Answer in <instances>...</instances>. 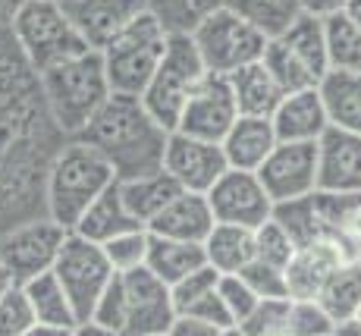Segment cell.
I'll return each mask as SVG.
<instances>
[{
  "instance_id": "obj_1",
  "label": "cell",
  "mask_w": 361,
  "mask_h": 336,
  "mask_svg": "<svg viewBox=\"0 0 361 336\" xmlns=\"http://www.w3.org/2000/svg\"><path fill=\"white\" fill-rule=\"evenodd\" d=\"M79 138L110 160L116 179H132L164 167L170 129L151 116L142 97L110 95Z\"/></svg>"
},
{
  "instance_id": "obj_2",
  "label": "cell",
  "mask_w": 361,
  "mask_h": 336,
  "mask_svg": "<svg viewBox=\"0 0 361 336\" xmlns=\"http://www.w3.org/2000/svg\"><path fill=\"white\" fill-rule=\"evenodd\" d=\"M38 88L44 97L47 116L69 138H79L88 129V123L98 116V110L107 104V97L114 95L101 51L75 54V57L44 69L38 76Z\"/></svg>"
},
{
  "instance_id": "obj_3",
  "label": "cell",
  "mask_w": 361,
  "mask_h": 336,
  "mask_svg": "<svg viewBox=\"0 0 361 336\" xmlns=\"http://www.w3.org/2000/svg\"><path fill=\"white\" fill-rule=\"evenodd\" d=\"M114 183L116 173L110 160L82 138H69L47 170V217L73 233L82 214Z\"/></svg>"
},
{
  "instance_id": "obj_4",
  "label": "cell",
  "mask_w": 361,
  "mask_h": 336,
  "mask_svg": "<svg viewBox=\"0 0 361 336\" xmlns=\"http://www.w3.org/2000/svg\"><path fill=\"white\" fill-rule=\"evenodd\" d=\"M10 32L35 76L75 57V54L92 51L75 32V25L66 19L60 0H23V6L13 16Z\"/></svg>"
},
{
  "instance_id": "obj_5",
  "label": "cell",
  "mask_w": 361,
  "mask_h": 336,
  "mask_svg": "<svg viewBox=\"0 0 361 336\" xmlns=\"http://www.w3.org/2000/svg\"><path fill=\"white\" fill-rule=\"evenodd\" d=\"M166 41H170V35L164 32V25L151 13H142L135 23L126 25L101 51L104 69H107L110 79V92L142 97L164 60Z\"/></svg>"
},
{
  "instance_id": "obj_6",
  "label": "cell",
  "mask_w": 361,
  "mask_h": 336,
  "mask_svg": "<svg viewBox=\"0 0 361 336\" xmlns=\"http://www.w3.org/2000/svg\"><path fill=\"white\" fill-rule=\"evenodd\" d=\"M204 76H207V66L201 60L192 35H170L161 66H157L154 79H151V85L142 95L145 107L151 110V116L157 123L173 132L179 126V116H183L192 92L198 88V82Z\"/></svg>"
},
{
  "instance_id": "obj_7",
  "label": "cell",
  "mask_w": 361,
  "mask_h": 336,
  "mask_svg": "<svg viewBox=\"0 0 361 336\" xmlns=\"http://www.w3.org/2000/svg\"><path fill=\"white\" fill-rule=\"evenodd\" d=\"M192 41H195L207 73L230 76L248 63H258L270 38L255 29L248 19H242L239 13H233L230 6H224L192 32Z\"/></svg>"
},
{
  "instance_id": "obj_8",
  "label": "cell",
  "mask_w": 361,
  "mask_h": 336,
  "mask_svg": "<svg viewBox=\"0 0 361 336\" xmlns=\"http://www.w3.org/2000/svg\"><path fill=\"white\" fill-rule=\"evenodd\" d=\"M54 277L60 280L63 292L69 296V302H73L79 324H88L94 308L101 302V296L114 283L116 270L110 268L107 255H104V248L98 242H88L85 236L69 233L57 255V264H54Z\"/></svg>"
},
{
  "instance_id": "obj_9",
  "label": "cell",
  "mask_w": 361,
  "mask_h": 336,
  "mask_svg": "<svg viewBox=\"0 0 361 336\" xmlns=\"http://www.w3.org/2000/svg\"><path fill=\"white\" fill-rule=\"evenodd\" d=\"M123 296V327L120 336H157L166 333L176 320L173 289L148 268L116 274Z\"/></svg>"
},
{
  "instance_id": "obj_10",
  "label": "cell",
  "mask_w": 361,
  "mask_h": 336,
  "mask_svg": "<svg viewBox=\"0 0 361 336\" xmlns=\"http://www.w3.org/2000/svg\"><path fill=\"white\" fill-rule=\"evenodd\" d=\"M66 236L69 229L51 217L25 220L0 239V264L10 270L19 286H25L29 280L54 270Z\"/></svg>"
},
{
  "instance_id": "obj_11",
  "label": "cell",
  "mask_w": 361,
  "mask_h": 336,
  "mask_svg": "<svg viewBox=\"0 0 361 336\" xmlns=\"http://www.w3.org/2000/svg\"><path fill=\"white\" fill-rule=\"evenodd\" d=\"M207 201H211L214 220L230 223V227L258 229L261 223L274 217V198L267 195L255 170H233L230 167L207 192Z\"/></svg>"
},
{
  "instance_id": "obj_12",
  "label": "cell",
  "mask_w": 361,
  "mask_h": 336,
  "mask_svg": "<svg viewBox=\"0 0 361 336\" xmlns=\"http://www.w3.org/2000/svg\"><path fill=\"white\" fill-rule=\"evenodd\" d=\"M164 170L176 179L183 192L207 195L214 183L230 170V160H226L220 142H207V138H195L173 129L164 151Z\"/></svg>"
},
{
  "instance_id": "obj_13",
  "label": "cell",
  "mask_w": 361,
  "mask_h": 336,
  "mask_svg": "<svg viewBox=\"0 0 361 336\" xmlns=\"http://www.w3.org/2000/svg\"><path fill=\"white\" fill-rule=\"evenodd\" d=\"M235 120H239V107H235L230 79L217 73H207L198 82L195 92H192L189 104H185L176 132L207 138V142H224Z\"/></svg>"
},
{
  "instance_id": "obj_14",
  "label": "cell",
  "mask_w": 361,
  "mask_h": 336,
  "mask_svg": "<svg viewBox=\"0 0 361 336\" xmlns=\"http://www.w3.org/2000/svg\"><path fill=\"white\" fill-rule=\"evenodd\" d=\"M258 176L274 205L317 192V142H280Z\"/></svg>"
},
{
  "instance_id": "obj_15",
  "label": "cell",
  "mask_w": 361,
  "mask_h": 336,
  "mask_svg": "<svg viewBox=\"0 0 361 336\" xmlns=\"http://www.w3.org/2000/svg\"><path fill=\"white\" fill-rule=\"evenodd\" d=\"M60 6L92 51H104L126 25L148 13V0H60Z\"/></svg>"
},
{
  "instance_id": "obj_16",
  "label": "cell",
  "mask_w": 361,
  "mask_h": 336,
  "mask_svg": "<svg viewBox=\"0 0 361 336\" xmlns=\"http://www.w3.org/2000/svg\"><path fill=\"white\" fill-rule=\"evenodd\" d=\"M349 248L336 239H321L295 248L293 261L286 264V283H289V299H302V302H317L324 292V286L330 283V277L343 268L345 261H352Z\"/></svg>"
},
{
  "instance_id": "obj_17",
  "label": "cell",
  "mask_w": 361,
  "mask_h": 336,
  "mask_svg": "<svg viewBox=\"0 0 361 336\" xmlns=\"http://www.w3.org/2000/svg\"><path fill=\"white\" fill-rule=\"evenodd\" d=\"M317 192H361V132L330 129L317 142Z\"/></svg>"
},
{
  "instance_id": "obj_18",
  "label": "cell",
  "mask_w": 361,
  "mask_h": 336,
  "mask_svg": "<svg viewBox=\"0 0 361 336\" xmlns=\"http://www.w3.org/2000/svg\"><path fill=\"white\" fill-rule=\"evenodd\" d=\"M274 129L280 142H321V136L330 129L327 107L317 88L283 95L280 107L274 110Z\"/></svg>"
},
{
  "instance_id": "obj_19",
  "label": "cell",
  "mask_w": 361,
  "mask_h": 336,
  "mask_svg": "<svg viewBox=\"0 0 361 336\" xmlns=\"http://www.w3.org/2000/svg\"><path fill=\"white\" fill-rule=\"evenodd\" d=\"M217 227L211 211L207 195L198 192H179L176 198L161 211L154 223L148 227V233L166 236V239H179V242H198L204 245V239L211 236V229Z\"/></svg>"
},
{
  "instance_id": "obj_20",
  "label": "cell",
  "mask_w": 361,
  "mask_h": 336,
  "mask_svg": "<svg viewBox=\"0 0 361 336\" xmlns=\"http://www.w3.org/2000/svg\"><path fill=\"white\" fill-rule=\"evenodd\" d=\"M220 145H224V154L233 170L258 173L261 164L270 157V151L280 145V138H276L274 120H267V116H239Z\"/></svg>"
},
{
  "instance_id": "obj_21",
  "label": "cell",
  "mask_w": 361,
  "mask_h": 336,
  "mask_svg": "<svg viewBox=\"0 0 361 336\" xmlns=\"http://www.w3.org/2000/svg\"><path fill=\"white\" fill-rule=\"evenodd\" d=\"M179 192H183V188H179V183L164 170V167L154 170V173H145V176L120 179L123 205H126V211L135 217L145 229L161 217V211L176 198Z\"/></svg>"
},
{
  "instance_id": "obj_22",
  "label": "cell",
  "mask_w": 361,
  "mask_h": 336,
  "mask_svg": "<svg viewBox=\"0 0 361 336\" xmlns=\"http://www.w3.org/2000/svg\"><path fill=\"white\" fill-rule=\"evenodd\" d=\"M226 79H230L239 116H267L270 120L274 110L280 107L283 95H286L280 85H276L274 76H270V69L264 66V60L235 69V73H230Z\"/></svg>"
},
{
  "instance_id": "obj_23",
  "label": "cell",
  "mask_w": 361,
  "mask_h": 336,
  "mask_svg": "<svg viewBox=\"0 0 361 336\" xmlns=\"http://www.w3.org/2000/svg\"><path fill=\"white\" fill-rule=\"evenodd\" d=\"M317 92L327 107V120L333 129L361 132V73L330 69L321 79Z\"/></svg>"
},
{
  "instance_id": "obj_24",
  "label": "cell",
  "mask_w": 361,
  "mask_h": 336,
  "mask_svg": "<svg viewBox=\"0 0 361 336\" xmlns=\"http://www.w3.org/2000/svg\"><path fill=\"white\" fill-rule=\"evenodd\" d=\"M142 223L135 220L129 211H126V205H123V195H120V179H116L114 186L107 188V192L101 195L98 201H94L92 208H88L85 214H82V220L75 223V229L73 233H79V236H85L88 242H110L114 236H120V233H129V229H138Z\"/></svg>"
},
{
  "instance_id": "obj_25",
  "label": "cell",
  "mask_w": 361,
  "mask_h": 336,
  "mask_svg": "<svg viewBox=\"0 0 361 336\" xmlns=\"http://www.w3.org/2000/svg\"><path fill=\"white\" fill-rule=\"evenodd\" d=\"M207 264L204 245L198 242H179V239H166V236H154L151 233V245H148V264L145 268L151 274H157L166 286L179 283L183 277L195 274L198 268Z\"/></svg>"
},
{
  "instance_id": "obj_26",
  "label": "cell",
  "mask_w": 361,
  "mask_h": 336,
  "mask_svg": "<svg viewBox=\"0 0 361 336\" xmlns=\"http://www.w3.org/2000/svg\"><path fill=\"white\" fill-rule=\"evenodd\" d=\"M204 255L217 274H239L255 261V229L217 223L204 239Z\"/></svg>"
},
{
  "instance_id": "obj_27",
  "label": "cell",
  "mask_w": 361,
  "mask_h": 336,
  "mask_svg": "<svg viewBox=\"0 0 361 336\" xmlns=\"http://www.w3.org/2000/svg\"><path fill=\"white\" fill-rule=\"evenodd\" d=\"M321 308L330 314V320L336 327H345L352 320H358L361 314V258L345 261L336 274L330 277V283L321 292Z\"/></svg>"
},
{
  "instance_id": "obj_28",
  "label": "cell",
  "mask_w": 361,
  "mask_h": 336,
  "mask_svg": "<svg viewBox=\"0 0 361 336\" xmlns=\"http://www.w3.org/2000/svg\"><path fill=\"white\" fill-rule=\"evenodd\" d=\"M23 289H25V299H29L38 324L63 327V330H75V327H79V318H75V311H73V302H69V296L63 292L60 280L54 277V270H47V274L29 280Z\"/></svg>"
},
{
  "instance_id": "obj_29",
  "label": "cell",
  "mask_w": 361,
  "mask_h": 336,
  "mask_svg": "<svg viewBox=\"0 0 361 336\" xmlns=\"http://www.w3.org/2000/svg\"><path fill=\"white\" fill-rule=\"evenodd\" d=\"M274 220L289 233V239L295 242V248L311 245V242H321V239H330L327 223H324L321 208H317V192L274 205Z\"/></svg>"
},
{
  "instance_id": "obj_30",
  "label": "cell",
  "mask_w": 361,
  "mask_h": 336,
  "mask_svg": "<svg viewBox=\"0 0 361 336\" xmlns=\"http://www.w3.org/2000/svg\"><path fill=\"white\" fill-rule=\"evenodd\" d=\"M264 66L270 69V76L276 79V85L286 95L305 92V88H317L321 85V76L308 66L302 57L295 54V47L286 38H270L264 47Z\"/></svg>"
},
{
  "instance_id": "obj_31",
  "label": "cell",
  "mask_w": 361,
  "mask_h": 336,
  "mask_svg": "<svg viewBox=\"0 0 361 336\" xmlns=\"http://www.w3.org/2000/svg\"><path fill=\"white\" fill-rule=\"evenodd\" d=\"M324 41L330 69L361 73V25L345 10L324 19Z\"/></svg>"
},
{
  "instance_id": "obj_32",
  "label": "cell",
  "mask_w": 361,
  "mask_h": 336,
  "mask_svg": "<svg viewBox=\"0 0 361 336\" xmlns=\"http://www.w3.org/2000/svg\"><path fill=\"white\" fill-rule=\"evenodd\" d=\"M224 6L226 0H148V13L164 25L166 35H192Z\"/></svg>"
},
{
  "instance_id": "obj_33",
  "label": "cell",
  "mask_w": 361,
  "mask_h": 336,
  "mask_svg": "<svg viewBox=\"0 0 361 336\" xmlns=\"http://www.w3.org/2000/svg\"><path fill=\"white\" fill-rule=\"evenodd\" d=\"M226 6L242 19H248L267 38L283 35L305 13L302 0H226Z\"/></svg>"
},
{
  "instance_id": "obj_34",
  "label": "cell",
  "mask_w": 361,
  "mask_h": 336,
  "mask_svg": "<svg viewBox=\"0 0 361 336\" xmlns=\"http://www.w3.org/2000/svg\"><path fill=\"white\" fill-rule=\"evenodd\" d=\"M276 38H286L289 44L295 47V54L314 69L317 76H327L330 73V63H327V41H324V19L311 16V13H302L293 25H289L283 35Z\"/></svg>"
},
{
  "instance_id": "obj_35",
  "label": "cell",
  "mask_w": 361,
  "mask_h": 336,
  "mask_svg": "<svg viewBox=\"0 0 361 336\" xmlns=\"http://www.w3.org/2000/svg\"><path fill=\"white\" fill-rule=\"evenodd\" d=\"M148 245H151V233L145 227L129 229V233L114 236L110 242H104V255H107L110 268L116 274H126V270H138L148 264Z\"/></svg>"
},
{
  "instance_id": "obj_36",
  "label": "cell",
  "mask_w": 361,
  "mask_h": 336,
  "mask_svg": "<svg viewBox=\"0 0 361 336\" xmlns=\"http://www.w3.org/2000/svg\"><path fill=\"white\" fill-rule=\"evenodd\" d=\"M239 277L252 286V292L261 299V302H267V299H289L286 268H280V264H270V261L255 258L245 270H239Z\"/></svg>"
},
{
  "instance_id": "obj_37",
  "label": "cell",
  "mask_w": 361,
  "mask_h": 336,
  "mask_svg": "<svg viewBox=\"0 0 361 336\" xmlns=\"http://www.w3.org/2000/svg\"><path fill=\"white\" fill-rule=\"evenodd\" d=\"M336 330L339 327L330 320L321 302L289 299V336H333Z\"/></svg>"
},
{
  "instance_id": "obj_38",
  "label": "cell",
  "mask_w": 361,
  "mask_h": 336,
  "mask_svg": "<svg viewBox=\"0 0 361 336\" xmlns=\"http://www.w3.org/2000/svg\"><path fill=\"white\" fill-rule=\"evenodd\" d=\"M293 255H295V242L289 239V233L274 220V217L255 229V258L286 268V264L293 261Z\"/></svg>"
},
{
  "instance_id": "obj_39",
  "label": "cell",
  "mask_w": 361,
  "mask_h": 336,
  "mask_svg": "<svg viewBox=\"0 0 361 336\" xmlns=\"http://www.w3.org/2000/svg\"><path fill=\"white\" fill-rule=\"evenodd\" d=\"M245 336H289V299H267L242 324Z\"/></svg>"
},
{
  "instance_id": "obj_40",
  "label": "cell",
  "mask_w": 361,
  "mask_h": 336,
  "mask_svg": "<svg viewBox=\"0 0 361 336\" xmlns=\"http://www.w3.org/2000/svg\"><path fill=\"white\" fill-rule=\"evenodd\" d=\"M220 299H224V305H226V311H230V318H233L235 327L245 324V320L255 314V308L261 305V299L255 296L252 286H248L239 274L220 277Z\"/></svg>"
},
{
  "instance_id": "obj_41",
  "label": "cell",
  "mask_w": 361,
  "mask_h": 336,
  "mask_svg": "<svg viewBox=\"0 0 361 336\" xmlns=\"http://www.w3.org/2000/svg\"><path fill=\"white\" fill-rule=\"evenodd\" d=\"M35 324V311L23 286H13L0 299V336H23Z\"/></svg>"
},
{
  "instance_id": "obj_42",
  "label": "cell",
  "mask_w": 361,
  "mask_h": 336,
  "mask_svg": "<svg viewBox=\"0 0 361 336\" xmlns=\"http://www.w3.org/2000/svg\"><path fill=\"white\" fill-rule=\"evenodd\" d=\"M220 277H224V274H217V270H214L211 264H204V268H198L195 274L183 277L179 283H173L170 289H173V302H176V311L183 314L192 302H198L201 296L214 292V289L220 286Z\"/></svg>"
},
{
  "instance_id": "obj_43",
  "label": "cell",
  "mask_w": 361,
  "mask_h": 336,
  "mask_svg": "<svg viewBox=\"0 0 361 336\" xmlns=\"http://www.w3.org/2000/svg\"><path fill=\"white\" fill-rule=\"evenodd\" d=\"M183 314H192V318L207 320V324H214V327H235L230 311H226V305H224V299H220V286L214 292H207V296H201L198 302H192Z\"/></svg>"
},
{
  "instance_id": "obj_44",
  "label": "cell",
  "mask_w": 361,
  "mask_h": 336,
  "mask_svg": "<svg viewBox=\"0 0 361 336\" xmlns=\"http://www.w3.org/2000/svg\"><path fill=\"white\" fill-rule=\"evenodd\" d=\"M226 327H214L207 320H198L192 314H176V320L170 324L166 336H220Z\"/></svg>"
},
{
  "instance_id": "obj_45",
  "label": "cell",
  "mask_w": 361,
  "mask_h": 336,
  "mask_svg": "<svg viewBox=\"0 0 361 336\" xmlns=\"http://www.w3.org/2000/svg\"><path fill=\"white\" fill-rule=\"evenodd\" d=\"M349 4L352 0H302L305 13H311V16H317V19H327L333 13H343Z\"/></svg>"
},
{
  "instance_id": "obj_46",
  "label": "cell",
  "mask_w": 361,
  "mask_h": 336,
  "mask_svg": "<svg viewBox=\"0 0 361 336\" xmlns=\"http://www.w3.org/2000/svg\"><path fill=\"white\" fill-rule=\"evenodd\" d=\"M19 6H23V0H0V29H10Z\"/></svg>"
},
{
  "instance_id": "obj_47",
  "label": "cell",
  "mask_w": 361,
  "mask_h": 336,
  "mask_svg": "<svg viewBox=\"0 0 361 336\" xmlns=\"http://www.w3.org/2000/svg\"><path fill=\"white\" fill-rule=\"evenodd\" d=\"M69 333H73V330H63V327H51V324H38V320H35V324H32L23 336H69Z\"/></svg>"
},
{
  "instance_id": "obj_48",
  "label": "cell",
  "mask_w": 361,
  "mask_h": 336,
  "mask_svg": "<svg viewBox=\"0 0 361 336\" xmlns=\"http://www.w3.org/2000/svg\"><path fill=\"white\" fill-rule=\"evenodd\" d=\"M69 336H116V333H110V330H104V327H98L94 320H88V324H79Z\"/></svg>"
},
{
  "instance_id": "obj_49",
  "label": "cell",
  "mask_w": 361,
  "mask_h": 336,
  "mask_svg": "<svg viewBox=\"0 0 361 336\" xmlns=\"http://www.w3.org/2000/svg\"><path fill=\"white\" fill-rule=\"evenodd\" d=\"M13 286H19V283H16V280H13V274H10V270H6L4 264H0V299H4L6 292L13 289Z\"/></svg>"
},
{
  "instance_id": "obj_50",
  "label": "cell",
  "mask_w": 361,
  "mask_h": 336,
  "mask_svg": "<svg viewBox=\"0 0 361 336\" xmlns=\"http://www.w3.org/2000/svg\"><path fill=\"white\" fill-rule=\"evenodd\" d=\"M339 336H361V324H355V320H352V324H345V327H339L336 330Z\"/></svg>"
},
{
  "instance_id": "obj_51",
  "label": "cell",
  "mask_w": 361,
  "mask_h": 336,
  "mask_svg": "<svg viewBox=\"0 0 361 336\" xmlns=\"http://www.w3.org/2000/svg\"><path fill=\"white\" fill-rule=\"evenodd\" d=\"M345 13H349V16H352V19H355V23L361 25V0H352V4L345 6Z\"/></svg>"
},
{
  "instance_id": "obj_52",
  "label": "cell",
  "mask_w": 361,
  "mask_h": 336,
  "mask_svg": "<svg viewBox=\"0 0 361 336\" xmlns=\"http://www.w3.org/2000/svg\"><path fill=\"white\" fill-rule=\"evenodd\" d=\"M220 336H245V330H242V327H226Z\"/></svg>"
},
{
  "instance_id": "obj_53",
  "label": "cell",
  "mask_w": 361,
  "mask_h": 336,
  "mask_svg": "<svg viewBox=\"0 0 361 336\" xmlns=\"http://www.w3.org/2000/svg\"><path fill=\"white\" fill-rule=\"evenodd\" d=\"M355 324H361V314H358V320H355Z\"/></svg>"
},
{
  "instance_id": "obj_54",
  "label": "cell",
  "mask_w": 361,
  "mask_h": 336,
  "mask_svg": "<svg viewBox=\"0 0 361 336\" xmlns=\"http://www.w3.org/2000/svg\"><path fill=\"white\" fill-rule=\"evenodd\" d=\"M157 336H166V333H157Z\"/></svg>"
},
{
  "instance_id": "obj_55",
  "label": "cell",
  "mask_w": 361,
  "mask_h": 336,
  "mask_svg": "<svg viewBox=\"0 0 361 336\" xmlns=\"http://www.w3.org/2000/svg\"><path fill=\"white\" fill-rule=\"evenodd\" d=\"M333 336H339V333H333Z\"/></svg>"
},
{
  "instance_id": "obj_56",
  "label": "cell",
  "mask_w": 361,
  "mask_h": 336,
  "mask_svg": "<svg viewBox=\"0 0 361 336\" xmlns=\"http://www.w3.org/2000/svg\"><path fill=\"white\" fill-rule=\"evenodd\" d=\"M358 258H361V255H358Z\"/></svg>"
}]
</instances>
